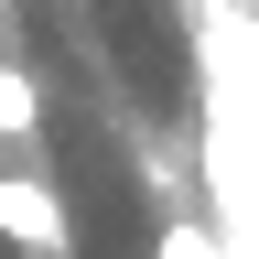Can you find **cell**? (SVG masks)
Masks as SVG:
<instances>
[{
    "label": "cell",
    "instance_id": "cell-1",
    "mask_svg": "<svg viewBox=\"0 0 259 259\" xmlns=\"http://www.w3.org/2000/svg\"><path fill=\"white\" fill-rule=\"evenodd\" d=\"M0 238H11L22 259H76V216H65V194H54V173H0Z\"/></svg>",
    "mask_w": 259,
    "mask_h": 259
},
{
    "label": "cell",
    "instance_id": "cell-2",
    "mask_svg": "<svg viewBox=\"0 0 259 259\" xmlns=\"http://www.w3.org/2000/svg\"><path fill=\"white\" fill-rule=\"evenodd\" d=\"M32 130H44V87H32L22 65H0V151H22Z\"/></svg>",
    "mask_w": 259,
    "mask_h": 259
}]
</instances>
